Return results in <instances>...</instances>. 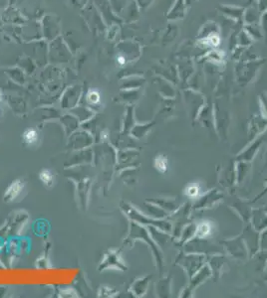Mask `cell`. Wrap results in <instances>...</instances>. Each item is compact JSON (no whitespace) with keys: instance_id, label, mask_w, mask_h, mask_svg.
I'll use <instances>...</instances> for the list:
<instances>
[{"instance_id":"6da1fadb","label":"cell","mask_w":267,"mask_h":298,"mask_svg":"<svg viewBox=\"0 0 267 298\" xmlns=\"http://www.w3.org/2000/svg\"><path fill=\"white\" fill-rule=\"evenodd\" d=\"M23 189V184H22L21 181H15L11 184V186L8 188V190L5 193V200L7 201H12L13 199H15L17 196L19 195V193L21 192V190Z\"/></svg>"},{"instance_id":"7a4b0ae2","label":"cell","mask_w":267,"mask_h":298,"mask_svg":"<svg viewBox=\"0 0 267 298\" xmlns=\"http://www.w3.org/2000/svg\"><path fill=\"white\" fill-rule=\"evenodd\" d=\"M221 7H223V8H219V9L222 11L223 14L229 15L230 17H232V18H235V19L240 18L244 12V9H241L240 7L228 6V5H222Z\"/></svg>"},{"instance_id":"3957f363","label":"cell","mask_w":267,"mask_h":298,"mask_svg":"<svg viewBox=\"0 0 267 298\" xmlns=\"http://www.w3.org/2000/svg\"><path fill=\"white\" fill-rule=\"evenodd\" d=\"M23 137L28 144H33L38 140V133L34 129H28L24 132Z\"/></svg>"},{"instance_id":"277c9868","label":"cell","mask_w":267,"mask_h":298,"mask_svg":"<svg viewBox=\"0 0 267 298\" xmlns=\"http://www.w3.org/2000/svg\"><path fill=\"white\" fill-rule=\"evenodd\" d=\"M40 179L42 180V182L46 185H52L53 183V174L51 173L49 170H43L40 173Z\"/></svg>"},{"instance_id":"5b68a950","label":"cell","mask_w":267,"mask_h":298,"mask_svg":"<svg viewBox=\"0 0 267 298\" xmlns=\"http://www.w3.org/2000/svg\"><path fill=\"white\" fill-rule=\"evenodd\" d=\"M89 101H91V103H98V101H99V95H98V93H91L90 95H89Z\"/></svg>"},{"instance_id":"8992f818","label":"cell","mask_w":267,"mask_h":298,"mask_svg":"<svg viewBox=\"0 0 267 298\" xmlns=\"http://www.w3.org/2000/svg\"><path fill=\"white\" fill-rule=\"evenodd\" d=\"M198 193V189L197 188V187H190V188L189 189V194L190 196H192L194 194H197Z\"/></svg>"}]
</instances>
